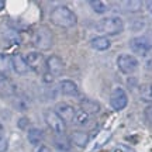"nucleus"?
<instances>
[{"label": "nucleus", "mask_w": 152, "mask_h": 152, "mask_svg": "<svg viewBox=\"0 0 152 152\" xmlns=\"http://www.w3.org/2000/svg\"><path fill=\"white\" fill-rule=\"evenodd\" d=\"M127 104H128V96H127L125 90L121 87H115L110 94V106L114 110L120 111V110H124Z\"/></svg>", "instance_id": "7"}, {"label": "nucleus", "mask_w": 152, "mask_h": 152, "mask_svg": "<svg viewBox=\"0 0 152 152\" xmlns=\"http://www.w3.org/2000/svg\"><path fill=\"white\" fill-rule=\"evenodd\" d=\"M138 59L130 54H121L117 58V66L118 69L125 75H131L138 69Z\"/></svg>", "instance_id": "6"}, {"label": "nucleus", "mask_w": 152, "mask_h": 152, "mask_svg": "<svg viewBox=\"0 0 152 152\" xmlns=\"http://www.w3.org/2000/svg\"><path fill=\"white\" fill-rule=\"evenodd\" d=\"M130 48L132 49V52H135L137 55H141V56H145L149 51V47L148 44L145 42V39L142 37H135L130 41Z\"/></svg>", "instance_id": "11"}, {"label": "nucleus", "mask_w": 152, "mask_h": 152, "mask_svg": "<svg viewBox=\"0 0 152 152\" xmlns=\"http://www.w3.org/2000/svg\"><path fill=\"white\" fill-rule=\"evenodd\" d=\"M1 138H4V128H3V125L0 123V140H1Z\"/></svg>", "instance_id": "30"}, {"label": "nucleus", "mask_w": 152, "mask_h": 152, "mask_svg": "<svg viewBox=\"0 0 152 152\" xmlns=\"http://www.w3.org/2000/svg\"><path fill=\"white\" fill-rule=\"evenodd\" d=\"M147 9H148V11L152 14V0H149V1H147Z\"/></svg>", "instance_id": "29"}, {"label": "nucleus", "mask_w": 152, "mask_h": 152, "mask_svg": "<svg viewBox=\"0 0 152 152\" xmlns=\"http://www.w3.org/2000/svg\"><path fill=\"white\" fill-rule=\"evenodd\" d=\"M140 96L144 102L152 103V85H144L140 89Z\"/></svg>", "instance_id": "22"}, {"label": "nucleus", "mask_w": 152, "mask_h": 152, "mask_svg": "<svg viewBox=\"0 0 152 152\" xmlns=\"http://www.w3.org/2000/svg\"><path fill=\"white\" fill-rule=\"evenodd\" d=\"M89 120H90V114H87L86 111H83L82 109L76 110L75 118H73V123H75L76 125H80V127H83V125H87Z\"/></svg>", "instance_id": "18"}, {"label": "nucleus", "mask_w": 152, "mask_h": 152, "mask_svg": "<svg viewBox=\"0 0 152 152\" xmlns=\"http://www.w3.org/2000/svg\"><path fill=\"white\" fill-rule=\"evenodd\" d=\"M69 140H71V142L75 144L76 147L85 148L87 145V142H89V135H87L86 132H83V131H75Z\"/></svg>", "instance_id": "13"}, {"label": "nucleus", "mask_w": 152, "mask_h": 152, "mask_svg": "<svg viewBox=\"0 0 152 152\" xmlns=\"http://www.w3.org/2000/svg\"><path fill=\"white\" fill-rule=\"evenodd\" d=\"M10 66H11L10 56L6 54H0V73L6 76V73L10 71Z\"/></svg>", "instance_id": "21"}, {"label": "nucleus", "mask_w": 152, "mask_h": 152, "mask_svg": "<svg viewBox=\"0 0 152 152\" xmlns=\"http://www.w3.org/2000/svg\"><path fill=\"white\" fill-rule=\"evenodd\" d=\"M142 38L145 39V42L148 44V47H149V49L152 48V30H148L147 33L142 35Z\"/></svg>", "instance_id": "25"}, {"label": "nucleus", "mask_w": 152, "mask_h": 152, "mask_svg": "<svg viewBox=\"0 0 152 152\" xmlns=\"http://www.w3.org/2000/svg\"><path fill=\"white\" fill-rule=\"evenodd\" d=\"M51 21L62 28H71L77 23V17L66 6H58L51 13Z\"/></svg>", "instance_id": "1"}, {"label": "nucleus", "mask_w": 152, "mask_h": 152, "mask_svg": "<svg viewBox=\"0 0 152 152\" xmlns=\"http://www.w3.org/2000/svg\"><path fill=\"white\" fill-rule=\"evenodd\" d=\"M89 4H90V7L93 9V11H96L99 14H103V13H106V11L109 10L107 3H106V1H102V0H90Z\"/></svg>", "instance_id": "20"}, {"label": "nucleus", "mask_w": 152, "mask_h": 152, "mask_svg": "<svg viewBox=\"0 0 152 152\" xmlns=\"http://www.w3.org/2000/svg\"><path fill=\"white\" fill-rule=\"evenodd\" d=\"M3 7H4V1H1V0H0V10H1Z\"/></svg>", "instance_id": "31"}, {"label": "nucleus", "mask_w": 152, "mask_h": 152, "mask_svg": "<svg viewBox=\"0 0 152 152\" xmlns=\"http://www.w3.org/2000/svg\"><path fill=\"white\" fill-rule=\"evenodd\" d=\"M10 59H11V68H13V71L16 72L17 75H26L30 71L27 61L21 54H13L10 56Z\"/></svg>", "instance_id": "9"}, {"label": "nucleus", "mask_w": 152, "mask_h": 152, "mask_svg": "<svg viewBox=\"0 0 152 152\" xmlns=\"http://www.w3.org/2000/svg\"><path fill=\"white\" fill-rule=\"evenodd\" d=\"M124 6H127L125 7V10L127 11H138L140 9H141V1H138V0H132V1H124L123 3Z\"/></svg>", "instance_id": "23"}, {"label": "nucleus", "mask_w": 152, "mask_h": 152, "mask_svg": "<svg viewBox=\"0 0 152 152\" xmlns=\"http://www.w3.org/2000/svg\"><path fill=\"white\" fill-rule=\"evenodd\" d=\"M54 145H55V148H58L59 151L68 152L71 149V140H69L68 137H65L64 134H62V135H55L54 137Z\"/></svg>", "instance_id": "15"}, {"label": "nucleus", "mask_w": 152, "mask_h": 152, "mask_svg": "<svg viewBox=\"0 0 152 152\" xmlns=\"http://www.w3.org/2000/svg\"><path fill=\"white\" fill-rule=\"evenodd\" d=\"M27 137L31 145H39V142L42 141V132H41V130H38V128H30Z\"/></svg>", "instance_id": "19"}, {"label": "nucleus", "mask_w": 152, "mask_h": 152, "mask_svg": "<svg viewBox=\"0 0 152 152\" xmlns=\"http://www.w3.org/2000/svg\"><path fill=\"white\" fill-rule=\"evenodd\" d=\"M35 152H51V151H49L48 147H45V145H39V147L37 148V151H35Z\"/></svg>", "instance_id": "28"}, {"label": "nucleus", "mask_w": 152, "mask_h": 152, "mask_svg": "<svg viewBox=\"0 0 152 152\" xmlns=\"http://www.w3.org/2000/svg\"><path fill=\"white\" fill-rule=\"evenodd\" d=\"M59 89L61 92L66 94V96H77L79 94V89L73 80L71 79H65V80H61L59 83Z\"/></svg>", "instance_id": "12"}, {"label": "nucleus", "mask_w": 152, "mask_h": 152, "mask_svg": "<svg viewBox=\"0 0 152 152\" xmlns=\"http://www.w3.org/2000/svg\"><path fill=\"white\" fill-rule=\"evenodd\" d=\"M31 41H33L35 48L41 49V51H47L52 47L54 37L47 27H39L37 30H34L33 35H31Z\"/></svg>", "instance_id": "3"}, {"label": "nucleus", "mask_w": 152, "mask_h": 152, "mask_svg": "<svg viewBox=\"0 0 152 152\" xmlns=\"http://www.w3.org/2000/svg\"><path fill=\"white\" fill-rule=\"evenodd\" d=\"M26 61H27V65L31 71L37 72L39 75L47 73V59L44 58V55L41 52H37V51L28 52L26 55Z\"/></svg>", "instance_id": "5"}, {"label": "nucleus", "mask_w": 152, "mask_h": 152, "mask_svg": "<svg viewBox=\"0 0 152 152\" xmlns=\"http://www.w3.org/2000/svg\"><path fill=\"white\" fill-rule=\"evenodd\" d=\"M64 69H65V64L58 55H51L49 58H47V73L45 75H51V77L54 79L55 76L62 75Z\"/></svg>", "instance_id": "8"}, {"label": "nucleus", "mask_w": 152, "mask_h": 152, "mask_svg": "<svg viewBox=\"0 0 152 152\" xmlns=\"http://www.w3.org/2000/svg\"><path fill=\"white\" fill-rule=\"evenodd\" d=\"M144 115H145V120H147V123L152 127V106L147 107L145 111H144Z\"/></svg>", "instance_id": "24"}, {"label": "nucleus", "mask_w": 152, "mask_h": 152, "mask_svg": "<svg viewBox=\"0 0 152 152\" xmlns=\"http://www.w3.org/2000/svg\"><path fill=\"white\" fill-rule=\"evenodd\" d=\"M4 77H6L4 75H1V73H0V80H3V79H4Z\"/></svg>", "instance_id": "32"}, {"label": "nucleus", "mask_w": 152, "mask_h": 152, "mask_svg": "<svg viewBox=\"0 0 152 152\" xmlns=\"http://www.w3.org/2000/svg\"><path fill=\"white\" fill-rule=\"evenodd\" d=\"M6 149H7V140H6V137H4V138L0 140V152H4Z\"/></svg>", "instance_id": "26"}, {"label": "nucleus", "mask_w": 152, "mask_h": 152, "mask_svg": "<svg viewBox=\"0 0 152 152\" xmlns=\"http://www.w3.org/2000/svg\"><path fill=\"white\" fill-rule=\"evenodd\" d=\"M124 23L120 17H106L96 24V31L106 35H117L123 33Z\"/></svg>", "instance_id": "2"}, {"label": "nucleus", "mask_w": 152, "mask_h": 152, "mask_svg": "<svg viewBox=\"0 0 152 152\" xmlns=\"http://www.w3.org/2000/svg\"><path fill=\"white\" fill-rule=\"evenodd\" d=\"M44 118H45L47 125L51 128V131L54 132L55 135H62V134H65L66 123L56 114L55 110H47V111L44 113Z\"/></svg>", "instance_id": "4"}, {"label": "nucleus", "mask_w": 152, "mask_h": 152, "mask_svg": "<svg viewBox=\"0 0 152 152\" xmlns=\"http://www.w3.org/2000/svg\"><path fill=\"white\" fill-rule=\"evenodd\" d=\"M115 152H123V151H120V149H117V151H115Z\"/></svg>", "instance_id": "33"}, {"label": "nucleus", "mask_w": 152, "mask_h": 152, "mask_svg": "<svg viewBox=\"0 0 152 152\" xmlns=\"http://www.w3.org/2000/svg\"><path fill=\"white\" fill-rule=\"evenodd\" d=\"M90 45L96 51H106V49L110 48V41L106 37H94V38H92Z\"/></svg>", "instance_id": "16"}, {"label": "nucleus", "mask_w": 152, "mask_h": 152, "mask_svg": "<svg viewBox=\"0 0 152 152\" xmlns=\"http://www.w3.org/2000/svg\"><path fill=\"white\" fill-rule=\"evenodd\" d=\"M14 92H16V87L9 79L4 77L3 80H0V94L1 96H13Z\"/></svg>", "instance_id": "17"}, {"label": "nucleus", "mask_w": 152, "mask_h": 152, "mask_svg": "<svg viewBox=\"0 0 152 152\" xmlns=\"http://www.w3.org/2000/svg\"><path fill=\"white\" fill-rule=\"evenodd\" d=\"M55 111L56 114L59 115L61 118L64 120L65 123H73V118H75V113L76 110L72 107L71 104H66V103H58L55 106Z\"/></svg>", "instance_id": "10"}, {"label": "nucleus", "mask_w": 152, "mask_h": 152, "mask_svg": "<svg viewBox=\"0 0 152 152\" xmlns=\"http://www.w3.org/2000/svg\"><path fill=\"white\" fill-rule=\"evenodd\" d=\"M80 109L83 111H86L87 114H96L100 111V104L97 102H94V100H90V99H85V100H82L80 102Z\"/></svg>", "instance_id": "14"}, {"label": "nucleus", "mask_w": 152, "mask_h": 152, "mask_svg": "<svg viewBox=\"0 0 152 152\" xmlns=\"http://www.w3.org/2000/svg\"><path fill=\"white\" fill-rule=\"evenodd\" d=\"M145 68L148 71H152V56H148L147 61H145Z\"/></svg>", "instance_id": "27"}]
</instances>
